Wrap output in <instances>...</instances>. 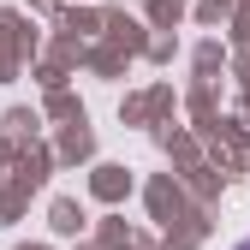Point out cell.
<instances>
[{
	"mask_svg": "<svg viewBox=\"0 0 250 250\" xmlns=\"http://www.w3.org/2000/svg\"><path fill=\"white\" fill-rule=\"evenodd\" d=\"M232 250H250V238H244V244H232Z\"/></svg>",
	"mask_w": 250,
	"mask_h": 250,
	"instance_id": "1",
	"label": "cell"
}]
</instances>
